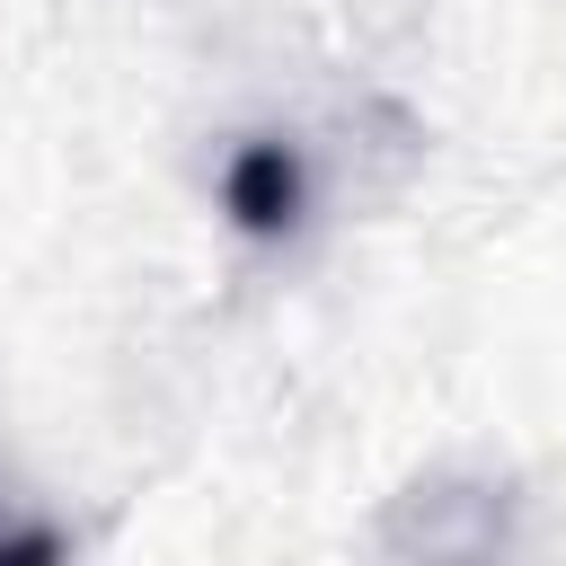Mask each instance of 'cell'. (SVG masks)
Instances as JSON below:
<instances>
[{
  "label": "cell",
  "instance_id": "1",
  "mask_svg": "<svg viewBox=\"0 0 566 566\" xmlns=\"http://www.w3.org/2000/svg\"><path fill=\"white\" fill-rule=\"evenodd\" d=\"M301 195H310V177H301V150L292 142H239L230 168H221V212L248 239H283L301 221Z\"/></svg>",
  "mask_w": 566,
  "mask_h": 566
}]
</instances>
